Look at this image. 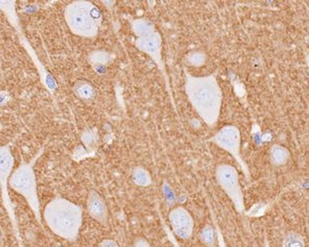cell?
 Segmentation results:
<instances>
[{
    "label": "cell",
    "mask_w": 309,
    "mask_h": 247,
    "mask_svg": "<svg viewBox=\"0 0 309 247\" xmlns=\"http://www.w3.org/2000/svg\"><path fill=\"white\" fill-rule=\"evenodd\" d=\"M43 218L54 235L72 242L77 239L83 222V210L72 201L58 196L45 207Z\"/></svg>",
    "instance_id": "6da1fadb"
},
{
    "label": "cell",
    "mask_w": 309,
    "mask_h": 247,
    "mask_svg": "<svg viewBox=\"0 0 309 247\" xmlns=\"http://www.w3.org/2000/svg\"><path fill=\"white\" fill-rule=\"evenodd\" d=\"M187 95L198 115L208 124H214L220 114L222 95L214 76H187Z\"/></svg>",
    "instance_id": "7a4b0ae2"
},
{
    "label": "cell",
    "mask_w": 309,
    "mask_h": 247,
    "mask_svg": "<svg viewBox=\"0 0 309 247\" xmlns=\"http://www.w3.org/2000/svg\"><path fill=\"white\" fill-rule=\"evenodd\" d=\"M65 20L70 31L84 38H94L102 24V14L88 1H75L65 8Z\"/></svg>",
    "instance_id": "3957f363"
},
{
    "label": "cell",
    "mask_w": 309,
    "mask_h": 247,
    "mask_svg": "<svg viewBox=\"0 0 309 247\" xmlns=\"http://www.w3.org/2000/svg\"><path fill=\"white\" fill-rule=\"evenodd\" d=\"M34 161L35 160L31 163L22 162L8 178V185L18 194L22 195L26 199L38 222L42 224L37 181H36V176L33 168L35 163Z\"/></svg>",
    "instance_id": "277c9868"
},
{
    "label": "cell",
    "mask_w": 309,
    "mask_h": 247,
    "mask_svg": "<svg viewBox=\"0 0 309 247\" xmlns=\"http://www.w3.org/2000/svg\"><path fill=\"white\" fill-rule=\"evenodd\" d=\"M216 179L237 207L241 206V194L236 170L230 165H220L216 169Z\"/></svg>",
    "instance_id": "5b68a950"
},
{
    "label": "cell",
    "mask_w": 309,
    "mask_h": 247,
    "mask_svg": "<svg viewBox=\"0 0 309 247\" xmlns=\"http://www.w3.org/2000/svg\"><path fill=\"white\" fill-rule=\"evenodd\" d=\"M169 221L174 233L181 239H189L193 233V219L183 207H177L169 213Z\"/></svg>",
    "instance_id": "8992f818"
},
{
    "label": "cell",
    "mask_w": 309,
    "mask_h": 247,
    "mask_svg": "<svg viewBox=\"0 0 309 247\" xmlns=\"http://www.w3.org/2000/svg\"><path fill=\"white\" fill-rule=\"evenodd\" d=\"M135 44L139 50L149 54L158 66L161 65V36L157 32L143 38H137Z\"/></svg>",
    "instance_id": "52a82bcc"
},
{
    "label": "cell",
    "mask_w": 309,
    "mask_h": 247,
    "mask_svg": "<svg viewBox=\"0 0 309 247\" xmlns=\"http://www.w3.org/2000/svg\"><path fill=\"white\" fill-rule=\"evenodd\" d=\"M87 210L89 215L103 225L108 223V208L103 197L92 190L87 198Z\"/></svg>",
    "instance_id": "ba28073f"
},
{
    "label": "cell",
    "mask_w": 309,
    "mask_h": 247,
    "mask_svg": "<svg viewBox=\"0 0 309 247\" xmlns=\"http://www.w3.org/2000/svg\"><path fill=\"white\" fill-rule=\"evenodd\" d=\"M213 141L220 145L221 147L229 150V151H236V148L238 146L239 141V134L238 131L233 126L224 127L219 133L215 135Z\"/></svg>",
    "instance_id": "9c48e42d"
},
{
    "label": "cell",
    "mask_w": 309,
    "mask_h": 247,
    "mask_svg": "<svg viewBox=\"0 0 309 247\" xmlns=\"http://www.w3.org/2000/svg\"><path fill=\"white\" fill-rule=\"evenodd\" d=\"M14 164V159L11 154L8 146H2L1 147V186H2V193L5 189L6 180L10 178V175L12 171V167Z\"/></svg>",
    "instance_id": "30bf717a"
},
{
    "label": "cell",
    "mask_w": 309,
    "mask_h": 247,
    "mask_svg": "<svg viewBox=\"0 0 309 247\" xmlns=\"http://www.w3.org/2000/svg\"><path fill=\"white\" fill-rule=\"evenodd\" d=\"M130 24L133 33L137 38H143V36L156 33L154 25L147 19H131Z\"/></svg>",
    "instance_id": "8fae6325"
},
{
    "label": "cell",
    "mask_w": 309,
    "mask_h": 247,
    "mask_svg": "<svg viewBox=\"0 0 309 247\" xmlns=\"http://www.w3.org/2000/svg\"><path fill=\"white\" fill-rule=\"evenodd\" d=\"M132 177L135 185L140 187H148L152 184V176L150 175V172L141 166L134 168Z\"/></svg>",
    "instance_id": "7c38bea8"
},
{
    "label": "cell",
    "mask_w": 309,
    "mask_h": 247,
    "mask_svg": "<svg viewBox=\"0 0 309 247\" xmlns=\"http://www.w3.org/2000/svg\"><path fill=\"white\" fill-rule=\"evenodd\" d=\"M74 92L80 99H90L93 97L94 89L88 81L79 80L75 85Z\"/></svg>",
    "instance_id": "4fadbf2b"
},
{
    "label": "cell",
    "mask_w": 309,
    "mask_h": 247,
    "mask_svg": "<svg viewBox=\"0 0 309 247\" xmlns=\"http://www.w3.org/2000/svg\"><path fill=\"white\" fill-rule=\"evenodd\" d=\"M111 61V54L105 50H95L89 56V62L94 67L106 66Z\"/></svg>",
    "instance_id": "5bb4252c"
},
{
    "label": "cell",
    "mask_w": 309,
    "mask_h": 247,
    "mask_svg": "<svg viewBox=\"0 0 309 247\" xmlns=\"http://www.w3.org/2000/svg\"><path fill=\"white\" fill-rule=\"evenodd\" d=\"M304 240L301 236L296 233H289L286 235L283 242V247H304Z\"/></svg>",
    "instance_id": "9a60e30c"
},
{
    "label": "cell",
    "mask_w": 309,
    "mask_h": 247,
    "mask_svg": "<svg viewBox=\"0 0 309 247\" xmlns=\"http://www.w3.org/2000/svg\"><path fill=\"white\" fill-rule=\"evenodd\" d=\"M199 240L206 246H212L214 242V232L211 226H206L199 233Z\"/></svg>",
    "instance_id": "2e32d148"
},
{
    "label": "cell",
    "mask_w": 309,
    "mask_h": 247,
    "mask_svg": "<svg viewBox=\"0 0 309 247\" xmlns=\"http://www.w3.org/2000/svg\"><path fill=\"white\" fill-rule=\"evenodd\" d=\"M271 158H272V161H274L276 164H282L286 161V158H287L286 150L282 147H280V146H275V147L271 150Z\"/></svg>",
    "instance_id": "e0dca14e"
},
{
    "label": "cell",
    "mask_w": 309,
    "mask_h": 247,
    "mask_svg": "<svg viewBox=\"0 0 309 247\" xmlns=\"http://www.w3.org/2000/svg\"><path fill=\"white\" fill-rule=\"evenodd\" d=\"M205 61V56L201 52H192L188 54V62L194 66L202 65Z\"/></svg>",
    "instance_id": "ac0fdd59"
},
{
    "label": "cell",
    "mask_w": 309,
    "mask_h": 247,
    "mask_svg": "<svg viewBox=\"0 0 309 247\" xmlns=\"http://www.w3.org/2000/svg\"><path fill=\"white\" fill-rule=\"evenodd\" d=\"M133 247H152V245L144 238H136L133 243Z\"/></svg>",
    "instance_id": "d6986e66"
},
{
    "label": "cell",
    "mask_w": 309,
    "mask_h": 247,
    "mask_svg": "<svg viewBox=\"0 0 309 247\" xmlns=\"http://www.w3.org/2000/svg\"><path fill=\"white\" fill-rule=\"evenodd\" d=\"M98 247H119L117 242L113 239H105L101 243H99Z\"/></svg>",
    "instance_id": "ffe728a7"
}]
</instances>
